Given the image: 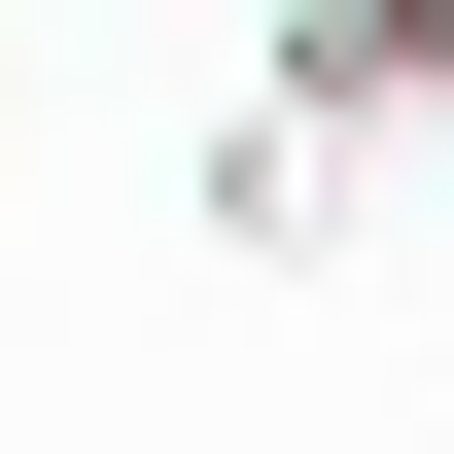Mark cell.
Listing matches in <instances>:
<instances>
[{"mask_svg":"<svg viewBox=\"0 0 454 454\" xmlns=\"http://www.w3.org/2000/svg\"><path fill=\"white\" fill-rule=\"evenodd\" d=\"M210 245H245V280L349 245V106H315V70H245V106H210Z\"/></svg>","mask_w":454,"mask_h":454,"instance_id":"6da1fadb","label":"cell"},{"mask_svg":"<svg viewBox=\"0 0 454 454\" xmlns=\"http://www.w3.org/2000/svg\"><path fill=\"white\" fill-rule=\"evenodd\" d=\"M280 70H315L349 140H385V106H454V0H280Z\"/></svg>","mask_w":454,"mask_h":454,"instance_id":"7a4b0ae2","label":"cell"}]
</instances>
